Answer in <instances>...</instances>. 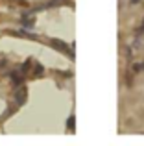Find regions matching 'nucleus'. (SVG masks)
<instances>
[{
  "instance_id": "nucleus-1",
  "label": "nucleus",
  "mask_w": 144,
  "mask_h": 146,
  "mask_svg": "<svg viewBox=\"0 0 144 146\" xmlns=\"http://www.w3.org/2000/svg\"><path fill=\"white\" fill-rule=\"evenodd\" d=\"M26 94H28L26 87H22V89H17V93H15V102H17L18 106H22V104L26 102Z\"/></svg>"
},
{
  "instance_id": "nucleus-2",
  "label": "nucleus",
  "mask_w": 144,
  "mask_h": 146,
  "mask_svg": "<svg viewBox=\"0 0 144 146\" xmlns=\"http://www.w3.org/2000/svg\"><path fill=\"white\" fill-rule=\"evenodd\" d=\"M52 44H54L55 48H61L63 52H69V46H67L65 43H63V41H57V39H52ZM70 54V52H69ZM70 56H74V54H70Z\"/></svg>"
},
{
  "instance_id": "nucleus-3",
  "label": "nucleus",
  "mask_w": 144,
  "mask_h": 146,
  "mask_svg": "<svg viewBox=\"0 0 144 146\" xmlns=\"http://www.w3.org/2000/svg\"><path fill=\"white\" fill-rule=\"evenodd\" d=\"M43 72H44L43 65H37V67H35V72H33V74H35V76H41V74H43Z\"/></svg>"
},
{
  "instance_id": "nucleus-4",
  "label": "nucleus",
  "mask_w": 144,
  "mask_h": 146,
  "mask_svg": "<svg viewBox=\"0 0 144 146\" xmlns=\"http://www.w3.org/2000/svg\"><path fill=\"white\" fill-rule=\"evenodd\" d=\"M133 70H135V72H141V70H144V63H137V65L133 67Z\"/></svg>"
},
{
  "instance_id": "nucleus-5",
  "label": "nucleus",
  "mask_w": 144,
  "mask_h": 146,
  "mask_svg": "<svg viewBox=\"0 0 144 146\" xmlns=\"http://www.w3.org/2000/svg\"><path fill=\"white\" fill-rule=\"evenodd\" d=\"M74 122H76V118H74V115H72V117L69 118V122H67V126H69V129H70V128H74Z\"/></svg>"
},
{
  "instance_id": "nucleus-6",
  "label": "nucleus",
  "mask_w": 144,
  "mask_h": 146,
  "mask_svg": "<svg viewBox=\"0 0 144 146\" xmlns=\"http://www.w3.org/2000/svg\"><path fill=\"white\" fill-rule=\"evenodd\" d=\"M30 67H32V65H30V61H26V63H24V67H22L20 70H22V72H26V70H30Z\"/></svg>"
},
{
  "instance_id": "nucleus-7",
  "label": "nucleus",
  "mask_w": 144,
  "mask_h": 146,
  "mask_svg": "<svg viewBox=\"0 0 144 146\" xmlns=\"http://www.w3.org/2000/svg\"><path fill=\"white\" fill-rule=\"evenodd\" d=\"M144 32V22H142V26H141V30H139V33H142Z\"/></svg>"
},
{
  "instance_id": "nucleus-8",
  "label": "nucleus",
  "mask_w": 144,
  "mask_h": 146,
  "mask_svg": "<svg viewBox=\"0 0 144 146\" xmlns=\"http://www.w3.org/2000/svg\"><path fill=\"white\" fill-rule=\"evenodd\" d=\"M54 4H55V0H54V2H52V6H54Z\"/></svg>"
}]
</instances>
